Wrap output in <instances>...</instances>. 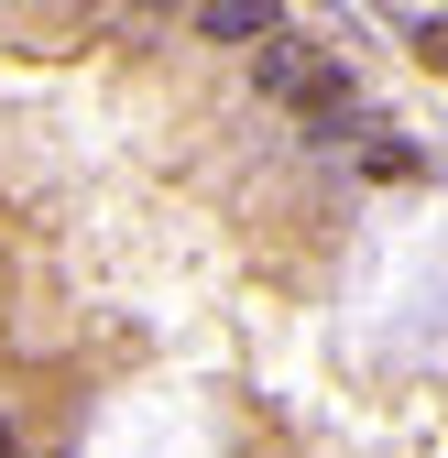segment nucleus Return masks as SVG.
I'll return each mask as SVG.
<instances>
[{
    "label": "nucleus",
    "instance_id": "nucleus-1",
    "mask_svg": "<svg viewBox=\"0 0 448 458\" xmlns=\"http://www.w3.org/2000/svg\"><path fill=\"white\" fill-rule=\"evenodd\" d=\"M252 77H263V98H296V109H317V131H328V109H350V77L328 66V55H306V44H273V33H263Z\"/></svg>",
    "mask_w": 448,
    "mask_h": 458
},
{
    "label": "nucleus",
    "instance_id": "nucleus-2",
    "mask_svg": "<svg viewBox=\"0 0 448 458\" xmlns=\"http://www.w3.org/2000/svg\"><path fill=\"white\" fill-rule=\"evenodd\" d=\"M197 33H219V44H263V33H273V0H197Z\"/></svg>",
    "mask_w": 448,
    "mask_h": 458
},
{
    "label": "nucleus",
    "instance_id": "nucleus-3",
    "mask_svg": "<svg viewBox=\"0 0 448 458\" xmlns=\"http://www.w3.org/2000/svg\"><path fill=\"white\" fill-rule=\"evenodd\" d=\"M0 458H22V437H12V426H0Z\"/></svg>",
    "mask_w": 448,
    "mask_h": 458
}]
</instances>
